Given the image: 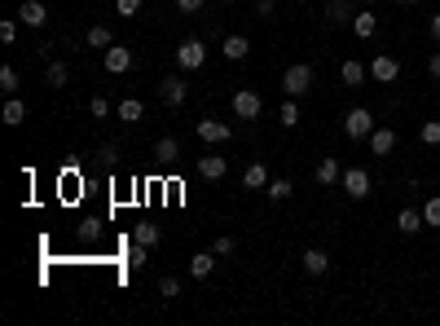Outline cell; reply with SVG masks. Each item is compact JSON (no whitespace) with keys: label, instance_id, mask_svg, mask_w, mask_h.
<instances>
[{"label":"cell","instance_id":"cell-1","mask_svg":"<svg viewBox=\"0 0 440 326\" xmlns=\"http://www.w3.org/2000/svg\"><path fill=\"white\" fill-rule=\"evenodd\" d=\"M374 128H379V123H374V115H370L366 106H352V111L344 115V137H348V141H366Z\"/></svg>","mask_w":440,"mask_h":326},{"label":"cell","instance_id":"cell-2","mask_svg":"<svg viewBox=\"0 0 440 326\" xmlns=\"http://www.w3.org/2000/svg\"><path fill=\"white\" fill-rule=\"evenodd\" d=\"M313 66L308 62H295V66H287V75H282V88H287V97H304L308 88H313Z\"/></svg>","mask_w":440,"mask_h":326},{"label":"cell","instance_id":"cell-3","mask_svg":"<svg viewBox=\"0 0 440 326\" xmlns=\"http://www.w3.org/2000/svg\"><path fill=\"white\" fill-rule=\"evenodd\" d=\"M203 62H207V44L203 40H180L176 44V66L180 71H203Z\"/></svg>","mask_w":440,"mask_h":326},{"label":"cell","instance_id":"cell-4","mask_svg":"<svg viewBox=\"0 0 440 326\" xmlns=\"http://www.w3.org/2000/svg\"><path fill=\"white\" fill-rule=\"evenodd\" d=\"M344 194L348 198H370V190H374V181H370V172L366 168H344Z\"/></svg>","mask_w":440,"mask_h":326},{"label":"cell","instance_id":"cell-5","mask_svg":"<svg viewBox=\"0 0 440 326\" xmlns=\"http://www.w3.org/2000/svg\"><path fill=\"white\" fill-rule=\"evenodd\" d=\"M265 102H260V93H251V88H238L234 93V115L238 119H260Z\"/></svg>","mask_w":440,"mask_h":326},{"label":"cell","instance_id":"cell-6","mask_svg":"<svg viewBox=\"0 0 440 326\" xmlns=\"http://www.w3.org/2000/svg\"><path fill=\"white\" fill-rule=\"evenodd\" d=\"M159 97H163V106H185V97H190V84L180 80V75H168V80L159 84Z\"/></svg>","mask_w":440,"mask_h":326},{"label":"cell","instance_id":"cell-7","mask_svg":"<svg viewBox=\"0 0 440 326\" xmlns=\"http://www.w3.org/2000/svg\"><path fill=\"white\" fill-rule=\"evenodd\" d=\"M137 66V58H133V49H128V44H111L106 49V71L111 75H123V71H133Z\"/></svg>","mask_w":440,"mask_h":326},{"label":"cell","instance_id":"cell-8","mask_svg":"<svg viewBox=\"0 0 440 326\" xmlns=\"http://www.w3.org/2000/svg\"><path fill=\"white\" fill-rule=\"evenodd\" d=\"M229 137V123H220V119H198V141H207V146H225Z\"/></svg>","mask_w":440,"mask_h":326},{"label":"cell","instance_id":"cell-9","mask_svg":"<svg viewBox=\"0 0 440 326\" xmlns=\"http://www.w3.org/2000/svg\"><path fill=\"white\" fill-rule=\"evenodd\" d=\"M18 22H22V27H44L48 9L40 5V0H22V5H18Z\"/></svg>","mask_w":440,"mask_h":326},{"label":"cell","instance_id":"cell-10","mask_svg":"<svg viewBox=\"0 0 440 326\" xmlns=\"http://www.w3.org/2000/svg\"><path fill=\"white\" fill-rule=\"evenodd\" d=\"M374 31H379V14H374L370 5L361 9V14H352V36H357V40H370Z\"/></svg>","mask_w":440,"mask_h":326},{"label":"cell","instance_id":"cell-11","mask_svg":"<svg viewBox=\"0 0 440 326\" xmlns=\"http://www.w3.org/2000/svg\"><path fill=\"white\" fill-rule=\"evenodd\" d=\"M370 75H374L379 84H392L396 75H401V62H396V58H387V54H379V58L370 62Z\"/></svg>","mask_w":440,"mask_h":326},{"label":"cell","instance_id":"cell-12","mask_svg":"<svg viewBox=\"0 0 440 326\" xmlns=\"http://www.w3.org/2000/svg\"><path fill=\"white\" fill-rule=\"evenodd\" d=\"M225 172H229L225 155H203V159H198V177H203V181H220Z\"/></svg>","mask_w":440,"mask_h":326},{"label":"cell","instance_id":"cell-13","mask_svg":"<svg viewBox=\"0 0 440 326\" xmlns=\"http://www.w3.org/2000/svg\"><path fill=\"white\" fill-rule=\"evenodd\" d=\"M326 269H330V256L322 252V247H308V252H304V273H308V278H322Z\"/></svg>","mask_w":440,"mask_h":326},{"label":"cell","instance_id":"cell-14","mask_svg":"<svg viewBox=\"0 0 440 326\" xmlns=\"http://www.w3.org/2000/svg\"><path fill=\"white\" fill-rule=\"evenodd\" d=\"M370 75V66H361L357 58H348L344 66H339V80H344V88H361V80Z\"/></svg>","mask_w":440,"mask_h":326},{"label":"cell","instance_id":"cell-15","mask_svg":"<svg viewBox=\"0 0 440 326\" xmlns=\"http://www.w3.org/2000/svg\"><path fill=\"white\" fill-rule=\"evenodd\" d=\"M220 54H225L229 62H242V58L251 54V40H247V36H225V44H220Z\"/></svg>","mask_w":440,"mask_h":326},{"label":"cell","instance_id":"cell-16","mask_svg":"<svg viewBox=\"0 0 440 326\" xmlns=\"http://www.w3.org/2000/svg\"><path fill=\"white\" fill-rule=\"evenodd\" d=\"M339 181H344V168H339V159H330V155H326V159L317 163V185H339Z\"/></svg>","mask_w":440,"mask_h":326},{"label":"cell","instance_id":"cell-17","mask_svg":"<svg viewBox=\"0 0 440 326\" xmlns=\"http://www.w3.org/2000/svg\"><path fill=\"white\" fill-rule=\"evenodd\" d=\"M366 141H370L374 155H392V150H396V133H392V128H374Z\"/></svg>","mask_w":440,"mask_h":326},{"label":"cell","instance_id":"cell-18","mask_svg":"<svg viewBox=\"0 0 440 326\" xmlns=\"http://www.w3.org/2000/svg\"><path fill=\"white\" fill-rule=\"evenodd\" d=\"M423 225H427V220H423L419 208H401V216H396V230H401V234H419Z\"/></svg>","mask_w":440,"mask_h":326},{"label":"cell","instance_id":"cell-19","mask_svg":"<svg viewBox=\"0 0 440 326\" xmlns=\"http://www.w3.org/2000/svg\"><path fill=\"white\" fill-rule=\"evenodd\" d=\"M115 115H119L123 123H141V115H145V106L137 102V97H123V102L115 106Z\"/></svg>","mask_w":440,"mask_h":326},{"label":"cell","instance_id":"cell-20","mask_svg":"<svg viewBox=\"0 0 440 326\" xmlns=\"http://www.w3.org/2000/svg\"><path fill=\"white\" fill-rule=\"evenodd\" d=\"M277 123H282V128H295V123H300V97H287V102L277 106Z\"/></svg>","mask_w":440,"mask_h":326},{"label":"cell","instance_id":"cell-21","mask_svg":"<svg viewBox=\"0 0 440 326\" xmlns=\"http://www.w3.org/2000/svg\"><path fill=\"white\" fill-rule=\"evenodd\" d=\"M269 185V172H265V163H251L247 172H242V190H265Z\"/></svg>","mask_w":440,"mask_h":326},{"label":"cell","instance_id":"cell-22","mask_svg":"<svg viewBox=\"0 0 440 326\" xmlns=\"http://www.w3.org/2000/svg\"><path fill=\"white\" fill-rule=\"evenodd\" d=\"M159 225H150V220H141V225H133V243H145V247H159Z\"/></svg>","mask_w":440,"mask_h":326},{"label":"cell","instance_id":"cell-23","mask_svg":"<svg viewBox=\"0 0 440 326\" xmlns=\"http://www.w3.org/2000/svg\"><path fill=\"white\" fill-rule=\"evenodd\" d=\"M0 119H5L9 128H18V123L27 119V102H18V97H9V102H5V111H0Z\"/></svg>","mask_w":440,"mask_h":326},{"label":"cell","instance_id":"cell-24","mask_svg":"<svg viewBox=\"0 0 440 326\" xmlns=\"http://www.w3.org/2000/svg\"><path fill=\"white\" fill-rule=\"evenodd\" d=\"M212 269H216V252H198V256L190 260V273H194L198 282H203V278H207V273H212Z\"/></svg>","mask_w":440,"mask_h":326},{"label":"cell","instance_id":"cell-25","mask_svg":"<svg viewBox=\"0 0 440 326\" xmlns=\"http://www.w3.org/2000/svg\"><path fill=\"white\" fill-rule=\"evenodd\" d=\"M66 80H71L66 62H48V66H44V84H48V88H66Z\"/></svg>","mask_w":440,"mask_h":326},{"label":"cell","instance_id":"cell-26","mask_svg":"<svg viewBox=\"0 0 440 326\" xmlns=\"http://www.w3.org/2000/svg\"><path fill=\"white\" fill-rule=\"evenodd\" d=\"M265 194L273 198V203H287V198L295 194V185H291L287 177H277V181H269V185H265Z\"/></svg>","mask_w":440,"mask_h":326},{"label":"cell","instance_id":"cell-27","mask_svg":"<svg viewBox=\"0 0 440 326\" xmlns=\"http://www.w3.org/2000/svg\"><path fill=\"white\" fill-rule=\"evenodd\" d=\"M88 49H111L115 44V36H111V27H101V22H97V27H88Z\"/></svg>","mask_w":440,"mask_h":326},{"label":"cell","instance_id":"cell-28","mask_svg":"<svg viewBox=\"0 0 440 326\" xmlns=\"http://www.w3.org/2000/svg\"><path fill=\"white\" fill-rule=\"evenodd\" d=\"M180 155V146H176V137H159L154 141V159H163V163H172Z\"/></svg>","mask_w":440,"mask_h":326},{"label":"cell","instance_id":"cell-29","mask_svg":"<svg viewBox=\"0 0 440 326\" xmlns=\"http://www.w3.org/2000/svg\"><path fill=\"white\" fill-rule=\"evenodd\" d=\"M326 18H330V22H344V18L352 22V5H348V0H330V5H326Z\"/></svg>","mask_w":440,"mask_h":326},{"label":"cell","instance_id":"cell-30","mask_svg":"<svg viewBox=\"0 0 440 326\" xmlns=\"http://www.w3.org/2000/svg\"><path fill=\"white\" fill-rule=\"evenodd\" d=\"M18 80H22L18 66H0V88H5V93H18Z\"/></svg>","mask_w":440,"mask_h":326},{"label":"cell","instance_id":"cell-31","mask_svg":"<svg viewBox=\"0 0 440 326\" xmlns=\"http://www.w3.org/2000/svg\"><path fill=\"white\" fill-rule=\"evenodd\" d=\"M419 137H423V146H440V119H427L419 128Z\"/></svg>","mask_w":440,"mask_h":326},{"label":"cell","instance_id":"cell-32","mask_svg":"<svg viewBox=\"0 0 440 326\" xmlns=\"http://www.w3.org/2000/svg\"><path fill=\"white\" fill-rule=\"evenodd\" d=\"M423 220H427V225H440V194H431L427 203H423Z\"/></svg>","mask_w":440,"mask_h":326},{"label":"cell","instance_id":"cell-33","mask_svg":"<svg viewBox=\"0 0 440 326\" xmlns=\"http://www.w3.org/2000/svg\"><path fill=\"white\" fill-rule=\"evenodd\" d=\"M159 295H163V300H176V295H180V282L172 278V273H163V278H159Z\"/></svg>","mask_w":440,"mask_h":326},{"label":"cell","instance_id":"cell-34","mask_svg":"<svg viewBox=\"0 0 440 326\" xmlns=\"http://www.w3.org/2000/svg\"><path fill=\"white\" fill-rule=\"evenodd\" d=\"M18 40V18H5L0 22V44H14Z\"/></svg>","mask_w":440,"mask_h":326},{"label":"cell","instance_id":"cell-35","mask_svg":"<svg viewBox=\"0 0 440 326\" xmlns=\"http://www.w3.org/2000/svg\"><path fill=\"white\" fill-rule=\"evenodd\" d=\"M212 252H216V256H234V252H238V243L225 234V238H216V247H212Z\"/></svg>","mask_w":440,"mask_h":326},{"label":"cell","instance_id":"cell-36","mask_svg":"<svg viewBox=\"0 0 440 326\" xmlns=\"http://www.w3.org/2000/svg\"><path fill=\"white\" fill-rule=\"evenodd\" d=\"M88 111H93V119H106V115H111V102H106V97H93Z\"/></svg>","mask_w":440,"mask_h":326},{"label":"cell","instance_id":"cell-37","mask_svg":"<svg viewBox=\"0 0 440 326\" xmlns=\"http://www.w3.org/2000/svg\"><path fill=\"white\" fill-rule=\"evenodd\" d=\"M115 9H119L123 18H133V14H141V0H115Z\"/></svg>","mask_w":440,"mask_h":326},{"label":"cell","instance_id":"cell-38","mask_svg":"<svg viewBox=\"0 0 440 326\" xmlns=\"http://www.w3.org/2000/svg\"><path fill=\"white\" fill-rule=\"evenodd\" d=\"M273 9H277V0H255V14L260 18H273Z\"/></svg>","mask_w":440,"mask_h":326},{"label":"cell","instance_id":"cell-39","mask_svg":"<svg viewBox=\"0 0 440 326\" xmlns=\"http://www.w3.org/2000/svg\"><path fill=\"white\" fill-rule=\"evenodd\" d=\"M176 9H180V14H198L203 0H176Z\"/></svg>","mask_w":440,"mask_h":326},{"label":"cell","instance_id":"cell-40","mask_svg":"<svg viewBox=\"0 0 440 326\" xmlns=\"http://www.w3.org/2000/svg\"><path fill=\"white\" fill-rule=\"evenodd\" d=\"M427 75H431V80H440V49H436V54L427 58Z\"/></svg>","mask_w":440,"mask_h":326},{"label":"cell","instance_id":"cell-41","mask_svg":"<svg viewBox=\"0 0 440 326\" xmlns=\"http://www.w3.org/2000/svg\"><path fill=\"white\" fill-rule=\"evenodd\" d=\"M431 40L440 44V14H431Z\"/></svg>","mask_w":440,"mask_h":326},{"label":"cell","instance_id":"cell-42","mask_svg":"<svg viewBox=\"0 0 440 326\" xmlns=\"http://www.w3.org/2000/svg\"><path fill=\"white\" fill-rule=\"evenodd\" d=\"M366 5H370V9H374V5H379V0H366Z\"/></svg>","mask_w":440,"mask_h":326},{"label":"cell","instance_id":"cell-43","mask_svg":"<svg viewBox=\"0 0 440 326\" xmlns=\"http://www.w3.org/2000/svg\"><path fill=\"white\" fill-rule=\"evenodd\" d=\"M220 5H234V0H220Z\"/></svg>","mask_w":440,"mask_h":326},{"label":"cell","instance_id":"cell-44","mask_svg":"<svg viewBox=\"0 0 440 326\" xmlns=\"http://www.w3.org/2000/svg\"><path fill=\"white\" fill-rule=\"evenodd\" d=\"M405 5H419V0H405Z\"/></svg>","mask_w":440,"mask_h":326}]
</instances>
